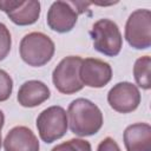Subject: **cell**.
<instances>
[{"instance_id": "obj_1", "label": "cell", "mask_w": 151, "mask_h": 151, "mask_svg": "<svg viewBox=\"0 0 151 151\" xmlns=\"http://www.w3.org/2000/svg\"><path fill=\"white\" fill-rule=\"evenodd\" d=\"M67 120L72 133L79 137H88L96 134L101 129L103 113L91 100L78 98L68 106Z\"/></svg>"}, {"instance_id": "obj_2", "label": "cell", "mask_w": 151, "mask_h": 151, "mask_svg": "<svg viewBox=\"0 0 151 151\" xmlns=\"http://www.w3.org/2000/svg\"><path fill=\"white\" fill-rule=\"evenodd\" d=\"M54 51L53 40L41 32H31L26 34L21 39L19 46L21 59L33 67H40L47 64L52 59Z\"/></svg>"}, {"instance_id": "obj_3", "label": "cell", "mask_w": 151, "mask_h": 151, "mask_svg": "<svg viewBox=\"0 0 151 151\" xmlns=\"http://www.w3.org/2000/svg\"><path fill=\"white\" fill-rule=\"evenodd\" d=\"M93 47L99 53L107 57L119 54L123 46V38L118 25L110 19H100L96 21L90 31Z\"/></svg>"}, {"instance_id": "obj_4", "label": "cell", "mask_w": 151, "mask_h": 151, "mask_svg": "<svg viewBox=\"0 0 151 151\" xmlns=\"http://www.w3.org/2000/svg\"><path fill=\"white\" fill-rule=\"evenodd\" d=\"M90 4L78 1H54L47 12V25L57 33L70 32L78 20V14L84 12Z\"/></svg>"}, {"instance_id": "obj_5", "label": "cell", "mask_w": 151, "mask_h": 151, "mask_svg": "<svg viewBox=\"0 0 151 151\" xmlns=\"http://www.w3.org/2000/svg\"><path fill=\"white\" fill-rule=\"evenodd\" d=\"M81 58L78 55L65 57L53 70L52 81L54 87L64 94H73L83 90L84 85L79 77Z\"/></svg>"}, {"instance_id": "obj_6", "label": "cell", "mask_w": 151, "mask_h": 151, "mask_svg": "<svg viewBox=\"0 0 151 151\" xmlns=\"http://www.w3.org/2000/svg\"><path fill=\"white\" fill-rule=\"evenodd\" d=\"M67 127V113L61 106H50L41 111L37 118V129L41 140L45 143H53L64 137Z\"/></svg>"}, {"instance_id": "obj_7", "label": "cell", "mask_w": 151, "mask_h": 151, "mask_svg": "<svg viewBox=\"0 0 151 151\" xmlns=\"http://www.w3.org/2000/svg\"><path fill=\"white\" fill-rule=\"evenodd\" d=\"M125 39L136 50L151 46V12L149 9H137L130 14L125 25Z\"/></svg>"}, {"instance_id": "obj_8", "label": "cell", "mask_w": 151, "mask_h": 151, "mask_svg": "<svg viewBox=\"0 0 151 151\" xmlns=\"http://www.w3.org/2000/svg\"><path fill=\"white\" fill-rule=\"evenodd\" d=\"M0 11L19 26L34 24L40 15V2L35 0H0Z\"/></svg>"}, {"instance_id": "obj_9", "label": "cell", "mask_w": 151, "mask_h": 151, "mask_svg": "<svg viewBox=\"0 0 151 151\" xmlns=\"http://www.w3.org/2000/svg\"><path fill=\"white\" fill-rule=\"evenodd\" d=\"M110 106L119 113L134 111L140 104V92L138 87L129 81L116 84L107 93Z\"/></svg>"}, {"instance_id": "obj_10", "label": "cell", "mask_w": 151, "mask_h": 151, "mask_svg": "<svg viewBox=\"0 0 151 151\" xmlns=\"http://www.w3.org/2000/svg\"><path fill=\"white\" fill-rule=\"evenodd\" d=\"M79 77L84 86L100 88L110 83L112 78V68L110 64L104 60L86 58L81 60Z\"/></svg>"}, {"instance_id": "obj_11", "label": "cell", "mask_w": 151, "mask_h": 151, "mask_svg": "<svg viewBox=\"0 0 151 151\" xmlns=\"http://www.w3.org/2000/svg\"><path fill=\"white\" fill-rule=\"evenodd\" d=\"M5 151H39L40 145L33 131L26 126H15L4 140Z\"/></svg>"}, {"instance_id": "obj_12", "label": "cell", "mask_w": 151, "mask_h": 151, "mask_svg": "<svg viewBox=\"0 0 151 151\" xmlns=\"http://www.w3.org/2000/svg\"><path fill=\"white\" fill-rule=\"evenodd\" d=\"M123 138L126 151H151V126L147 123L129 125Z\"/></svg>"}, {"instance_id": "obj_13", "label": "cell", "mask_w": 151, "mask_h": 151, "mask_svg": "<svg viewBox=\"0 0 151 151\" xmlns=\"http://www.w3.org/2000/svg\"><path fill=\"white\" fill-rule=\"evenodd\" d=\"M50 94V88L45 83L40 80H28L20 86L17 99L24 107H35L46 101Z\"/></svg>"}, {"instance_id": "obj_14", "label": "cell", "mask_w": 151, "mask_h": 151, "mask_svg": "<svg viewBox=\"0 0 151 151\" xmlns=\"http://www.w3.org/2000/svg\"><path fill=\"white\" fill-rule=\"evenodd\" d=\"M150 66H151V58L149 55L138 58L133 66V76H134L136 83L139 87L144 90H149L151 87Z\"/></svg>"}, {"instance_id": "obj_15", "label": "cell", "mask_w": 151, "mask_h": 151, "mask_svg": "<svg viewBox=\"0 0 151 151\" xmlns=\"http://www.w3.org/2000/svg\"><path fill=\"white\" fill-rule=\"evenodd\" d=\"M51 151H92L91 144L80 138H73L54 146Z\"/></svg>"}, {"instance_id": "obj_16", "label": "cell", "mask_w": 151, "mask_h": 151, "mask_svg": "<svg viewBox=\"0 0 151 151\" xmlns=\"http://www.w3.org/2000/svg\"><path fill=\"white\" fill-rule=\"evenodd\" d=\"M11 46H12L11 33L6 27V25L0 22V61L8 55L11 51Z\"/></svg>"}, {"instance_id": "obj_17", "label": "cell", "mask_w": 151, "mask_h": 151, "mask_svg": "<svg viewBox=\"0 0 151 151\" xmlns=\"http://www.w3.org/2000/svg\"><path fill=\"white\" fill-rule=\"evenodd\" d=\"M13 91V80L11 76L4 71L0 70V101L7 100Z\"/></svg>"}, {"instance_id": "obj_18", "label": "cell", "mask_w": 151, "mask_h": 151, "mask_svg": "<svg viewBox=\"0 0 151 151\" xmlns=\"http://www.w3.org/2000/svg\"><path fill=\"white\" fill-rule=\"evenodd\" d=\"M97 151H120V149L114 139H112L111 137H106L99 143Z\"/></svg>"}, {"instance_id": "obj_19", "label": "cell", "mask_w": 151, "mask_h": 151, "mask_svg": "<svg viewBox=\"0 0 151 151\" xmlns=\"http://www.w3.org/2000/svg\"><path fill=\"white\" fill-rule=\"evenodd\" d=\"M4 123H5V116H4V112L0 110V130L4 126Z\"/></svg>"}, {"instance_id": "obj_20", "label": "cell", "mask_w": 151, "mask_h": 151, "mask_svg": "<svg viewBox=\"0 0 151 151\" xmlns=\"http://www.w3.org/2000/svg\"><path fill=\"white\" fill-rule=\"evenodd\" d=\"M1 143H2V140H1V130H0V149H1Z\"/></svg>"}]
</instances>
